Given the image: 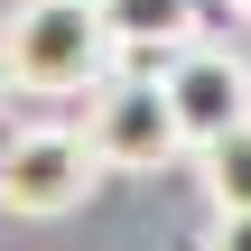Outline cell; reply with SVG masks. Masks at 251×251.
I'll return each mask as SVG.
<instances>
[{"instance_id":"cell-7","label":"cell","mask_w":251,"mask_h":251,"mask_svg":"<svg viewBox=\"0 0 251 251\" xmlns=\"http://www.w3.org/2000/svg\"><path fill=\"white\" fill-rule=\"evenodd\" d=\"M214 251H251V214H214Z\"/></svg>"},{"instance_id":"cell-6","label":"cell","mask_w":251,"mask_h":251,"mask_svg":"<svg viewBox=\"0 0 251 251\" xmlns=\"http://www.w3.org/2000/svg\"><path fill=\"white\" fill-rule=\"evenodd\" d=\"M196 168H205L214 214H251V121H233L224 140H205V149H196Z\"/></svg>"},{"instance_id":"cell-1","label":"cell","mask_w":251,"mask_h":251,"mask_svg":"<svg viewBox=\"0 0 251 251\" xmlns=\"http://www.w3.org/2000/svg\"><path fill=\"white\" fill-rule=\"evenodd\" d=\"M112 19L102 0H19L9 28H0V75L19 93H84L102 65H112Z\"/></svg>"},{"instance_id":"cell-5","label":"cell","mask_w":251,"mask_h":251,"mask_svg":"<svg viewBox=\"0 0 251 251\" xmlns=\"http://www.w3.org/2000/svg\"><path fill=\"white\" fill-rule=\"evenodd\" d=\"M102 19H112V37L121 47H186V28H196V0H102Z\"/></svg>"},{"instance_id":"cell-8","label":"cell","mask_w":251,"mask_h":251,"mask_svg":"<svg viewBox=\"0 0 251 251\" xmlns=\"http://www.w3.org/2000/svg\"><path fill=\"white\" fill-rule=\"evenodd\" d=\"M242 19H251V0H242Z\"/></svg>"},{"instance_id":"cell-2","label":"cell","mask_w":251,"mask_h":251,"mask_svg":"<svg viewBox=\"0 0 251 251\" xmlns=\"http://www.w3.org/2000/svg\"><path fill=\"white\" fill-rule=\"evenodd\" d=\"M93 168H102V149H93V130H19L9 149H0V205L9 214H75L84 196H93Z\"/></svg>"},{"instance_id":"cell-4","label":"cell","mask_w":251,"mask_h":251,"mask_svg":"<svg viewBox=\"0 0 251 251\" xmlns=\"http://www.w3.org/2000/svg\"><path fill=\"white\" fill-rule=\"evenodd\" d=\"M158 84H168V102H177V121H186L196 149L224 140L233 121H251V65H233L224 47H177Z\"/></svg>"},{"instance_id":"cell-3","label":"cell","mask_w":251,"mask_h":251,"mask_svg":"<svg viewBox=\"0 0 251 251\" xmlns=\"http://www.w3.org/2000/svg\"><path fill=\"white\" fill-rule=\"evenodd\" d=\"M93 149H102V168H168L177 149H196L186 140V121H177V102H168V84H112L102 102H93Z\"/></svg>"}]
</instances>
